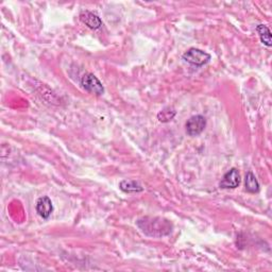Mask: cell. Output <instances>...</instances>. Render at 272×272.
I'll return each mask as SVG.
<instances>
[{
    "mask_svg": "<svg viewBox=\"0 0 272 272\" xmlns=\"http://www.w3.org/2000/svg\"><path fill=\"white\" fill-rule=\"evenodd\" d=\"M142 232L150 237L167 236L172 231V223L161 217H143L136 222Z\"/></svg>",
    "mask_w": 272,
    "mask_h": 272,
    "instance_id": "6da1fadb",
    "label": "cell"
},
{
    "mask_svg": "<svg viewBox=\"0 0 272 272\" xmlns=\"http://www.w3.org/2000/svg\"><path fill=\"white\" fill-rule=\"evenodd\" d=\"M182 58L185 62L201 67V66L209 62L210 54L201 49H198V48H190L183 54Z\"/></svg>",
    "mask_w": 272,
    "mask_h": 272,
    "instance_id": "7a4b0ae2",
    "label": "cell"
},
{
    "mask_svg": "<svg viewBox=\"0 0 272 272\" xmlns=\"http://www.w3.org/2000/svg\"><path fill=\"white\" fill-rule=\"evenodd\" d=\"M81 85L87 92L93 93L97 96H100L105 93V87L100 80L93 74H85L81 79Z\"/></svg>",
    "mask_w": 272,
    "mask_h": 272,
    "instance_id": "3957f363",
    "label": "cell"
},
{
    "mask_svg": "<svg viewBox=\"0 0 272 272\" xmlns=\"http://www.w3.org/2000/svg\"><path fill=\"white\" fill-rule=\"evenodd\" d=\"M186 133L189 136H198L204 131L207 126V119L202 115H196L190 117L186 123Z\"/></svg>",
    "mask_w": 272,
    "mask_h": 272,
    "instance_id": "277c9868",
    "label": "cell"
},
{
    "mask_svg": "<svg viewBox=\"0 0 272 272\" xmlns=\"http://www.w3.org/2000/svg\"><path fill=\"white\" fill-rule=\"evenodd\" d=\"M240 184V174L236 168H232L223 176L219 184L220 188L223 189H233L236 188Z\"/></svg>",
    "mask_w": 272,
    "mask_h": 272,
    "instance_id": "5b68a950",
    "label": "cell"
},
{
    "mask_svg": "<svg viewBox=\"0 0 272 272\" xmlns=\"http://www.w3.org/2000/svg\"><path fill=\"white\" fill-rule=\"evenodd\" d=\"M35 209L42 218L48 219L53 210V205L51 200L48 197H41L38 202H36Z\"/></svg>",
    "mask_w": 272,
    "mask_h": 272,
    "instance_id": "8992f818",
    "label": "cell"
},
{
    "mask_svg": "<svg viewBox=\"0 0 272 272\" xmlns=\"http://www.w3.org/2000/svg\"><path fill=\"white\" fill-rule=\"evenodd\" d=\"M80 21L93 30L99 29L102 26V21L100 20V17L88 11L83 12V13L80 14Z\"/></svg>",
    "mask_w": 272,
    "mask_h": 272,
    "instance_id": "52a82bcc",
    "label": "cell"
},
{
    "mask_svg": "<svg viewBox=\"0 0 272 272\" xmlns=\"http://www.w3.org/2000/svg\"><path fill=\"white\" fill-rule=\"evenodd\" d=\"M119 188L125 192L128 193H135V192H141L144 190V187L133 180H123L119 183Z\"/></svg>",
    "mask_w": 272,
    "mask_h": 272,
    "instance_id": "ba28073f",
    "label": "cell"
},
{
    "mask_svg": "<svg viewBox=\"0 0 272 272\" xmlns=\"http://www.w3.org/2000/svg\"><path fill=\"white\" fill-rule=\"evenodd\" d=\"M245 187L248 192L256 193L259 191V183L257 179L255 178L253 172L249 171L246 174V181H245Z\"/></svg>",
    "mask_w": 272,
    "mask_h": 272,
    "instance_id": "9c48e42d",
    "label": "cell"
},
{
    "mask_svg": "<svg viewBox=\"0 0 272 272\" xmlns=\"http://www.w3.org/2000/svg\"><path fill=\"white\" fill-rule=\"evenodd\" d=\"M256 31L258 33V36H259V39H261L262 43L267 47H271L272 46V36H271L270 29L265 25H258L256 27Z\"/></svg>",
    "mask_w": 272,
    "mask_h": 272,
    "instance_id": "30bf717a",
    "label": "cell"
},
{
    "mask_svg": "<svg viewBox=\"0 0 272 272\" xmlns=\"http://www.w3.org/2000/svg\"><path fill=\"white\" fill-rule=\"evenodd\" d=\"M176 114H177V112L174 111L172 107L168 106V107H165L164 110H162L158 114V118L161 123H169L170 120L173 119L174 116H176Z\"/></svg>",
    "mask_w": 272,
    "mask_h": 272,
    "instance_id": "8fae6325",
    "label": "cell"
}]
</instances>
